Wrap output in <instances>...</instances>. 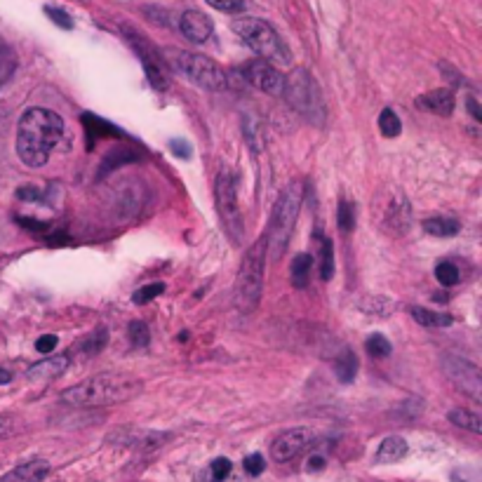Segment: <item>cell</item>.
<instances>
[{"label": "cell", "mask_w": 482, "mask_h": 482, "mask_svg": "<svg viewBox=\"0 0 482 482\" xmlns=\"http://www.w3.org/2000/svg\"><path fill=\"white\" fill-rule=\"evenodd\" d=\"M64 137V120L55 111L33 106L17 125V156L26 167H43L52 149Z\"/></svg>", "instance_id": "obj_1"}, {"label": "cell", "mask_w": 482, "mask_h": 482, "mask_svg": "<svg viewBox=\"0 0 482 482\" xmlns=\"http://www.w3.org/2000/svg\"><path fill=\"white\" fill-rule=\"evenodd\" d=\"M142 391H144V384L137 377L104 372L66 388L62 393V403L71 407H104V405L127 403V400L137 398Z\"/></svg>", "instance_id": "obj_2"}, {"label": "cell", "mask_w": 482, "mask_h": 482, "mask_svg": "<svg viewBox=\"0 0 482 482\" xmlns=\"http://www.w3.org/2000/svg\"><path fill=\"white\" fill-rule=\"evenodd\" d=\"M301 200H304V189L301 184L292 182L287 189L280 193L276 207H273L271 214V226L269 233H266V252H271L273 259H280L290 245V238L294 233V224H297L299 217V207Z\"/></svg>", "instance_id": "obj_3"}, {"label": "cell", "mask_w": 482, "mask_h": 482, "mask_svg": "<svg viewBox=\"0 0 482 482\" xmlns=\"http://www.w3.org/2000/svg\"><path fill=\"white\" fill-rule=\"evenodd\" d=\"M264 273H266V238L257 240L245 252L240 261V271L236 280V309L240 313H252L259 306L261 290H264Z\"/></svg>", "instance_id": "obj_4"}, {"label": "cell", "mask_w": 482, "mask_h": 482, "mask_svg": "<svg viewBox=\"0 0 482 482\" xmlns=\"http://www.w3.org/2000/svg\"><path fill=\"white\" fill-rule=\"evenodd\" d=\"M233 31L245 40L257 55L269 64H290V50L283 43V38L278 36L276 29L271 24H266L264 19L257 17H243L233 22Z\"/></svg>", "instance_id": "obj_5"}, {"label": "cell", "mask_w": 482, "mask_h": 482, "mask_svg": "<svg viewBox=\"0 0 482 482\" xmlns=\"http://www.w3.org/2000/svg\"><path fill=\"white\" fill-rule=\"evenodd\" d=\"M283 97L287 104L299 113L301 118H306L313 125L325 123V102L323 95L318 90V83L313 80L306 71H294L290 78H285V90Z\"/></svg>", "instance_id": "obj_6"}, {"label": "cell", "mask_w": 482, "mask_h": 482, "mask_svg": "<svg viewBox=\"0 0 482 482\" xmlns=\"http://www.w3.org/2000/svg\"><path fill=\"white\" fill-rule=\"evenodd\" d=\"M167 62L177 73H182L186 80H191L193 85L203 87L210 92H222L226 87V73L219 69L217 62H212L210 57L196 55V52H179L172 50L167 55Z\"/></svg>", "instance_id": "obj_7"}, {"label": "cell", "mask_w": 482, "mask_h": 482, "mask_svg": "<svg viewBox=\"0 0 482 482\" xmlns=\"http://www.w3.org/2000/svg\"><path fill=\"white\" fill-rule=\"evenodd\" d=\"M217 212L229 238L233 243H243V219L236 196V177L231 170H222L217 177Z\"/></svg>", "instance_id": "obj_8"}, {"label": "cell", "mask_w": 482, "mask_h": 482, "mask_svg": "<svg viewBox=\"0 0 482 482\" xmlns=\"http://www.w3.org/2000/svg\"><path fill=\"white\" fill-rule=\"evenodd\" d=\"M123 33H125V38L130 40L132 48H135L139 59H142L149 83L156 87V90H167V85H170V78H167V73H165L163 55H160V52L153 48V45L144 36H139L135 29H130V26H123Z\"/></svg>", "instance_id": "obj_9"}, {"label": "cell", "mask_w": 482, "mask_h": 482, "mask_svg": "<svg viewBox=\"0 0 482 482\" xmlns=\"http://www.w3.org/2000/svg\"><path fill=\"white\" fill-rule=\"evenodd\" d=\"M445 372H447V379H450L459 391H464L468 398H473L475 403H480L482 400V396H480L482 379H480L478 367H475L473 363H468V360H461V358H447Z\"/></svg>", "instance_id": "obj_10"}, {"label": "cell", "mask_w": 482, "mask_h": 482, "mask_svg": "<svg viewBox=\"0 0 482 482\" xmlns=\"http://www.w3.org/2000/svg\"><path fill=\"white\" fill-rule=\"evenodd\" d=\"M243 76L247 78V83L261 92H266V95L280 97L285 90V76L273 64L264 62V59H254V62L245 64Z\"/></svg>", "instance_id": "obj_11"}, {"label": "cell", "mask_w": 482, "mask_h": 482, "mask_svg": "<svg viewBox=\"0 0 482 482\" xmlns=\"http://www.w3.org/2000/svg\"><path fill=\"white\" fill-rule=\"evenodd\" d=\"M311 443H313L311 428L297 426V428H290V431L278 435L276 443H273V447H271V454L278 464H287V461H292L294 457H299V454L304 452Z\"/></svg>", "instance_id": "obj_12"}, {"label": "cell", "mask_w": 482, "mask_h": 482, "mask_svg": "<svg viewBox=\"0 0 482 482\" xmlns=\"http://www.w3.org/2000/svg\"><path fill=\"white\" fill-rule=\"evenodd\" d=\"M179 29L191 43H205L212 36V19L198 10H189L179 19Z\"/></svg>", "instance_id": "obj_13"}, {"label": "cell", "mask_w": 482, "mask_h": 482, "mask_svg": "<svg viewBox=\"0 0 482 482\" xmlns=\"http://www.w3.org/2000/svg\"><path fill=\"white\" fill-rule=\"evenodd\" d=\"M50 464L43 459L29 461V464H22L17 468H12L10 473H5L0 482H43L50 475Z\"/></svg>", "instance_id": "obj_14"}, {"label": "cell", "mask_w": 482, "mask_h": 482, "mask_svg": "<svg viewBox=\"0 0 482 482\" xmlns=\"http://www.w3.org/2000/svg\"><path fill=\"white\" fill-rule=\"evenodd\" d=\"M417 106L421 111H431L435 116H450L454 111V95L452 90H433L428 95L417 99Z\"/></svg>", "instance_id": "obj_15"}, {"label": "cell", "mask_w": 482, "mask_h": 482, "mask_svg": "<svg viewBox=\"0 0 482 482\" xmlns=\"http://www.w3.org/2000/svg\"><path fill=\"white\" fill-rule=\"evenodd\" d=\"M69 356H50L29 370V379H57L69 370Z\"/></svg>", "instance_id": "obj_16"}, {"label": "cell", "mask_w": 482, "mask_h": 482, "mask_svg": "<svg viewBox=\"0 0 482 482\" xmlns=\"http://www.w3.org/2000/svg\"><path fill=\"white\" fill-rule=\"evenodd\" d=\"M243 137L247 146L252 149V153L264 151V120L257 113H243Z\"/></svg>", "instance_id": "obj_17"}, {"label": "cell", "mask_w": 482, "mask_h": 482, "mask_svg": "<svg viewBox=\"0 0 482 482\" xmlns=\"http://www.w3.org/2000/svg\"><path fill=\"white\" fill-rule=\"evenodd\" d=\"M407 450H410V447H407V443L400 438V435H388L384 443L379 445L377 459L381 464H396V461L405 459Z\"/></svg>", "instance_id": "obj_18"}, {"label": "cell", "mask_w": 482, "mask_h": 482, "mask_svg": "<svg viewBox=\"0 0 482 482\" xmlns=\"http://www.w3.org/2000/svg\"><path fill=\"white\" fill-rule=\"evenodd\" d=\"M358 367H360L358 356L353 351L341 353V356L334 360V372H337V379L341 381V384H351L358 374Z\"/></svg>", "instance_id": "obj_19"}, {"label": "cell", "mask_w": 482, "mask_h": 482, "mask_svg": "<svg viewBox=\"0 0 482 482\" xmlns=\"http://www.w3.org/2000/svg\"><path fill=\"white\" fill-rule=\"evenodd\" d=\"M424 231L428 236H435V238H450L459 233V222L450 217H433L424 222Z\"/></svg>", "instance_id": "obj_20"}, {"label": "cell", "mask_w": 482, "mask_h": 482, "mask_svg": "<svg viewBox=\"0 0 482 482\" xmlns=\"http://www.w3.org/2000/svg\"><path fill=\"white\" fill-rule=\"evenodd\" d=\"M123 443L130 445V447H137V450L151 452V450H156L160 443H165V435L153 433V431H146V433H123Z\"/></svg>", "instance_id": "obj_21"}, {"label": "cell", "mask_w": 482, "mask_h": 482, "mask_svg": "<svg viewBox=\"0 0 482 482\" xmlns=\"http://www.w3.org/2000/svg\"><path fill=\"white\" fill-rule=\"evenodd\" d=\"M410 313H412V318L424 327H450L452 325V316H445V313L419 309V306H412Z\"/></svg>", "instance_id": "obj_22"}, {"label": "cell", "mask_w": 482, "mask_h": 482, "mask_svg": "<svg viewBox=\"0 0 482 482\" xmlns=\"http://www.w3.org/2000/svg\"><path fill=\"white\" fill-rule=\"evenodd\" d=\"M311 266H313L311 254L301 252V254L294 257V261H292V283H294V287H306V285H309Z\"/></svg>", "instance_id": "obj_23"}, {"label": "cell", "mask_w": 482, "mask_h": 482, "mask_svg": "<svg viewBox=\"0 0 482 482\" xmlns=\"http://www.w3.org/2000/svg\"><path fill=\"white\" fill-rule=\"evenodd\" d=\"M17 69V55L15 50L0 38V87H3L12 78V73Z\"/></svg>", "instance_id": "obj_24"}, {"label": "cell", "mask_w": 482, "mask_h": 482, "mask_svg": "<svg viewBox=\"0 0 482 482\" xmlns=\"http://www.w3.org/2000/svg\"><path fill=\"white\" fill-rule=\"evenodd\" d=\"M450 421L454 426L464 428V431H471L475 435L482 433V419L478 417L475 412H468V410H452L450 412Z\"/></svg>", "instance_id": "obj_25"}, {"label": "cell", "mask_w": 482, "mask_h": 482, "mask_svg": "<svg viewBox=\"0 0 482 482\" xmlns=\"http://www.w3.org/2000/svg\"><path fill=\"white\" fill-rule=\"evenodd\" d=\"M231 459H226V457H219V459H214L210 468H207V473L205 475H200L198 482H222L229 478V473H231Z\"/></svg>", "instance_id": "obj_26"}, {"label": "cell", "mask_w": 482, "mask_h": 482, "mask_svg": "<svg viewBox=\"0 0 482 482\" xmlns=\"http://www.w3.org/2000/svg\"><path fill=\"white\" fill-rule=\"evenodd\" d=\"M106 341H109V330H106V327H97V330L80 344V351H83L85 356H97V353L106 346Z\"/></svg>", "instance_id": "obj_27"}, {"label": "cell", "mask_w": 482, "mask_h": 482, "mask_svg": "<svg viewBox=\"0 0 482 482\" xmlns=\"http://www.w3.org/2000/svg\"><path fill=\"white\" fill-rule=\"evenodd\" d=\"M379 130H381V135L388 137V139L398 137L400 132H403V123H400V118L396 116V111H391V109L381 111V116H379Z\"/></svg>", "instance_id": "obj_28"}, {"label": "cell", "mask_w": 482, "mask_h": 482, "mask_svg": "<svg viewBox=\"0 0 482 482\" xmlns=\"http://www.w3.org/2000/svg\"><path fill=\"white\" fill-rule=\"evenodd\" d=\"M334 276V250L327 238H320V278L330 280Z\"/></svg>", "instance_id": "obj_29"}, {"label": "cell", "mask_w": 482, "mask_h": 482, "mask_svg": "<svg viewBox=\"0 0 482 482\" xmlns=\"http://www.w3.org/2000/svg\"><path fill=\"white\" fill-rule=\"evenodd\" d=\"M435 278H438L440 285L452 287L459 283V269L454 264H450V261H443V264L435 266Z\"/></svg>", "instance_id": "obj_30"}, {"label": "cell", "mask_w": 482, "mask_h": 482, "mask_svg": "<svg viewBox=\"0 0 482 482\" xmlns=\"http://www.w3.org/2000/svg\"><path fill=\"white\" fill-rule=\"evenodd\" d=\"M365 348L370 351V356H374V358L391 356V341H388L386 337H381V334H372V337L367 339Z\"/></svg>", "instance_id": "obj_31"}, {"label": "cell", "mask_w": 482, "mask_h": 482, "mask_svg": "<svg viewBox=\"0 0 482 482\" xmlns=\"http://www.w3.org/2000/svg\"><path fill=\"white\" fill-rule=\"evenodd\" d=\"M337 224L339 229L348 233L353 229V224H356V212H353V205L351 203H341L339 205V212H337Z\"/></svg>", "instance_id": "obj_32"}, {"label": "cell", "mask_w": 482, "mask_h": 482, "mask_svg": "<svg viewBox=\"0 0 482 482\" xmlns=\"http://www.w3.org/2000/svg\"><path fill=\"white\" fill-rule=\"evenodd\" d=\"M165 292V285L163 283H153V285H146V287H142V290H137L135 292V304H146V301H151V299H156L158 294H163Z\"/></svg>", "instance_id": "obj_33"}, {"label": "cell", "mask_w": 482, "mask_h": 482, "mask_svg": "<svg viewBox=\"0 0 482 482\" xmlns=\"http://www.w3.org/2000/svg\"><path fill=\"white\" fill-rule=\"evenodd\" d=\"M130 341L135 346H146V344H149V327H146L142 320L130 323Z\"/></svg>", "instance_id": "obj_34"}, {"label": "cell", "mask_w": 482, "mask_h": 482, "mask_svg": "<svg viewBox=\"0 0 482 482\" xmlns=\"http://www.w3.org/2000/svg\"><path fill=\"white\" fill-rule=\"evenodd\" d=\"M207 5L219 12H229V15L245 10V0H207Z\"/></svg>", "instance_id": "obj_35"}, {"label": "cell", "mask_w": 482, "mask_h": 482, "mask_svg": "<svg viewBox=\"0 0 482 482\" xmlns=\"http://www.w3.org/2000/svg\"><path fill=\"white\" fill-rule=\"evenodd\" d=\"M45 15H48L52 22H55L57 26H62V29H73V22H71V17L66 15L64 10H59V8H45Z\"/></svg>", "instance_id": "obj_36"}, {"label": "cell", "mask_w": 482, "mask_h": 482, "mask_svg": "<svg viewBox=\"0 0 482 482\" xmlns=\"http://www.w3.org/2000/svg\"><path fill=\"white\" fill-rule=\"evenodd\" d=\"M245 471L250 473V475H261L264 473V468H266V461L261 454H250V457L245 459Z\"/></svg>", "instance_id": "obj_37"}, {"label": "cell", "mask_w": 482, "mask_h": 482, "mask_svg": "<svg viewBox=\"0 0 482 482\" xmlns=\"http://www.w3.org/2000/svg\"><path fill=\"white\" fill-rule=\"evenodd\" d=\"M57 344H59V339L55 334H43V337L36 341V351L43 353V356H50V353L57 348Z\"/></svg>", "instance_id": "obj_38"}, {"label": "cell", "mask_w": 482, "mask_h": 482, "mask_svg": "<svg viewBox=\"0 0 482 482\" xmlns=\"http://www.w3.org/2000/svg\"><path fill=\"white\" fill-rule=\"evenodd\" d=\"M170 149H172V153L177 158H191V146H189V142H182V139H172Z\"/></svg>", "instance_id": "obj_39"}, {"label": "cell", "mask_w": 482, "mask_h": 482, "mask_svg": "<svg viewBox=\"0 0 482 482\" xmlns=\"http://www.w3.org/2000/svg\"><path fill=\"white\" fill-rule=\"evenodd\" d=\"M17 198L19 200H43V193H40L36 186H22V189H17Z\"/></svg>", "instance_id": "obj_40"}, {"label": "cell", "mask_w": 482, "mask_h": 482, "mask_svg": "<svg viewBox=\"0 0 482 482\" xmlns=\"http://www.w3.org/2000/svg\"><path fill=\"white\" fill-rule=\"evenodd\" d=\"M12 433H15V421L10 417H0V440L10 438Z\"/></svg>", "instance_id": "obj_41"}, {"label": "cell", "mask_w": 482, "mask_h": 482, "mask_svg": "<svg viewBox=\"0 0 482 482\" xmlns=\"http://www.w3.org/2000/svg\"><path fill=\"white\" fill-rule=\"evenodd\" d=\"M17 222L22 224L24 229H31V231H45V229H48V224H43V222H33V219H26V217H19Z\"/></svg>", "instance_id": "obj_42"}, {"label": "cell", "mask_w": 482, "mask_h": 482, "mask_svg": "<svg viewBox=\"0 0 482 482\" xmlns=\"http://www.w3.org/2000/svg\"><path fill=\"white\" fill-rule=\"evenodd\" d=\"M323 468H325V459L320 457V454L309 459V471H323Z\"/></svg>", "instance_id": "obj_43"}, {"label": "cell", "mask_w": 482, "mask_h": 482, "mask_svg": "<svg viewBox=\"0 0 482 482\" xmlns=\"http://www.w3.org/2000/svg\"><path fill=\"white\" fill-rule=\"evenodd\" d=\"M468 106H471V113H473V116L478 118V120H482V111H480V106H478V102H475L473 97L468 99Z\"/></svg>", "instance_id": "obj_44"}, {"label": "cell", "mask_w": 482, "mask_h": 482, "mask_svg": "<svg viewBox=\"0 0 482 482\" xmlns=\"http://www.w3.org/2000/svg\"><path fill=\"white\" fill-rule=\"evenodd\" d=\"M12 381V374L8 370H0V384H10Z\"/></svg>", "instance_id": "obj_45"}, {"label": "cell", "mask_w": 482, "mask_h": 482, "mask_svg": "<svg viewBox=\"0 0 482 482\" xmlns=\"http://www.w3.org/2000/svg\"><path fill=\"white\" fill-rule=\"evenodd\" d=\"M452 480H454V482H461V480H459V475H454V478H452ZM464 482H466V480H464Z\"/></svg>", "instance_id": "obj_46"}]
</instances>
